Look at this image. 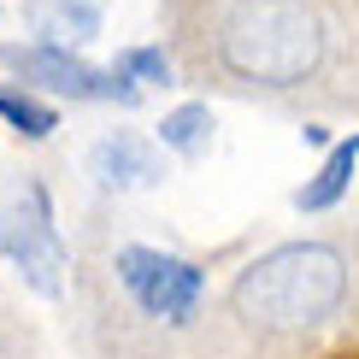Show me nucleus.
<instances>
[{
	"label": "nucleus",
	"mask_w": 359,
	"mask_h": 359,
	"mask_svg": "<svg viewBox=\"0 0 359 359\" xmlns=\"http://www.w3.org/2000/svg\"><path fill=\"white\" fill-rule=\"evenodd\" d=\"M348 294V265L324 242H289L253 259L236 277V312L259 330H306L324 324Z\"/></svg>",
	"instance_id": "1"
},
{
	"label": "nucleus",
	"mask_w": 359,
	"mask_h": 359,
	"mask_svg": "<svg viewBox=\"0 0 359 359\" xmlns=\"http://www.w3.org/2000/svg\"><path fill=\"white\" fill-rule=\"evenodd\" d=\"M324 59V24L306 0H242L224 24V65L248 83H301Z\"/></svg>",
	"instance_id": "2"
},
{
	"label": "nucleus",
	"mask_w": 359,
	"mask_h": 359,
	"mask_svg": "<svg viewBox=\"0 0 359 359\" xmlns=\"http://www.w3.org/2000/svg\"><path fill=\"white\" fill-rule=\"evenodd\" d=\"M0 253H6L41 294H59L65 248H59V230H53L48 189H41L36 177H6L0 171Z\"/></svg>",
	"instance_id": "3"
},
{
	"label": "nucleus",
	"mask_w": 359,
	"mask_h": 359,
	"mask_svg": "<svg viewBox=\"0 0 359 359\" xmlns=\"http://www.w3.org/2000/svg\"><path fill=\"white\" fill-rule=\"evenodd\" d=\"M0 65L18 71L24 83L48 88V95H71V100H118V107H136L142 88L130 77H118V71H95L88 59H77L71 48H48V41H29V48H18V41H6L0 48Z\"/></svg>",
	"instance_id": "4"
},
{
	"label": "nucleus",
	"mask_w": 359,
	"mask_h": 359,
	"mask_svg": "<svg viewBox=\"0 0 359 359\" xmlns=\"http://www.w3.org/2000/svg\"><path fill=\"white\" fill-rule=\"evenodd\" d=\"M118 277L154 318H171V324H183L194 301H201V265L159 253V248H124L118 253Z\"/></svg>",
	"instance_id": "5"
},
{
	"label": "nucleus",
	"mask_w": 359,
	"mask_h": 359,
	"mask_svg": "<svg viewBox=\"0 0 359 359\" xmlns=\"http://www.w3.org/2000/svg\"><path fill=\"white\" fill-rule=\"evenodd\" d=\"M88 165H95L100 189H154L159 183V147L142 142V136H130V130H118V136L95 142Z\"/></svg>",
	"instance_id": "6"
},
{
	"label": "nucleus",
	"mask_w": 359,
	"mask_h": 359,
	"mask_svg": "<svg viewBox=\"0 0 359 359\" xmlns=\"http://www.w3.org/2000/svg\"><path fill=\"white\" fill-rule=\"evenodd\" d=\"M36 36H48V48H77V41L100 36V0H24Z\"/></svg>",
	"instance_id": "7"
},
{
	"label": "nucleus",
	"mask_w": 359,
	"mask_h": 359,
	"mask_svg": "<svg viewBox=\"0 0 359 359\" xmlns=\"http://www.w3.org/2000/svg\"><path fill=\"white\" fill-rule=\"evenodd\" d=\"M353 165H359V136L330 147V159L318 165V177L294 194V206H301V212H330L341 194H348V183H353Z\"/></svg>",
	"instance_id": "8"
},
{
	"label": "nucleus",
	"mask_w": 359,
	"mask_h": 359,
	"mask_svg": "<svg viewBox=\"0 0 359 359\" xmlns=\"http://www.w3.org/2000/svg\"><path fill=\"white\" fill-rule=\"evenodd\" d=\"M206 136H212V107H201V100L165 112V124H159V142H165L171 154H201Z\"/></svg>",
	"instance_id": "9"
},
{
	"label": "nucleus",
	"mask_w": 359,
	"mask_h": 359,
	"mask_svg": "<svg viewBox=\"0 0 359 359\" xmlns=\"http://www.w3.org/2000/svg\"><path fill=\"white\" fill-rule=\"evenodd\" d=\"M0 118H6L18 136H29V142H41V136H53V130H59V112L41 107L36 95H18V88H0Z\"/></svg>",
	"instance_id": "10"
},
{
	"label": "nucleus",
	"mask_w": 359,
	"mask_h": 359,
	"mask_svg": "<svg viewBox=\"0 0 359 359\" xmlns=\"http://www.w3.org/2000/svg\"><path fill=\"white\" fill-rule=\"evenodd\" d=\"M112 71L118 77H142V83H171V59L159 48H124Z\"/></svg>",
	"instance_id": "11"
}]
</instances>
